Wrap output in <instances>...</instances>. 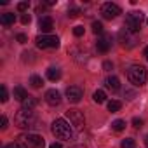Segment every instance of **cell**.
Returning <instances> with one entry per match:
<instances>
[{"label": "cell", "instance_id": "obj_1", "mask_svg": "<svg viewBox=\"0 0 148 148\" xmlns=\"http://www.w3.org/2000/svg\"><path fill=\"white\" fill-rule=\"evenodd\" d=\"M14 122H16V125L21 127V129H32V127H37V115H35L33 110L21 108V110L16 112Z\"/></svg>", "mask_w": 148, "mask_h": 148}, {"label": "cell", "instance_id": "obj_2", "mask_svg": "<svg viewBox=\"0 0 148 148\" xmlns=\"http://www.w3.org/2000/svg\"><path fill=\"white\" fill-rule=\"evenodd\" d=\"M16 145L19 148H44L45 141L42 136L38 134H32V132H23L16 138Z\"/></svg>", "mask_w": 148, "mask_h": 148}, {"label": "cell", "instance_id": "obj_3", "mask_svg": "<svg viewBox=\"0 0 148 148\" xmlns=\"http://www.w3.org/2000/svg\"><path fill=\"white\" fill-rule=\"evenodd\" d=\"M127 79L131 80V84H134L136 87H141L146 84V79H148V71L145 66L141 64H132L129 70H127Z\"/></svg>", "mask_w": 148, "mask_h": 148}, {"label": "cell", "instance_id": "obj_4", "mask_svg": "<svg viewBox=\"0 0 148 148\" xmlns=\"http://www.w3.org/2000/svg\"><path fill=\"white\" fill-rule=\"evenodd\" d=\"M52 134L58 139H71L73 136V129L71 125L64 120V119H56L52 122Z\"/></svg>", "mask_w": 148, "mask_h": 148}, {"label": "cell", "instance_id": "obj_5", "mask_svg": "<svg viewBox=\"0 0 148 148\" xmlns=\"http://www.w3.org/2000/svg\"><path fill=\"white\" fill-rule=\"evenodd\" d=\"M145 19V14L141 11H132L125 16V28L131 30L132 33H138L139 28H141V23Z\"/></svg>", "mask_w": 148, "mask_h": 148}, {"label": "cell", "instance_id": "obj_6", "mask_svg": "<svg viewBox=\"0 0 148 148\" xmlns=\"http://www.w3.org/2000/svg\"><path fill=\"white\" fill-rule=\"evenodd\" d=\"M66 119L70 120V125L71 129H75V131H82L84 125H86V119H84V113L77 108H71L66 112Z\"/></svg>", "mask_w": 148, "mask_h": 148}, {"label": "cell", "instance_id": "obj_7", "mask_svg": "<svg viewBox=\"0 0 148 148\" xmlns=\"http://www.w3.org/2000/svg\"><path fill=\"white\" fill-rule=\"evenodd\" d=\"M119 42L122 44V47L132 49V47L138 44V35L132 33L131 30H127V28L124 26V28H120V32H119Z\"/></svg>", "mask_w": 148, "mask_h": 148}, {"label": "cell", "instance_id": "obj_8", "mask_svg": "<svg viewBox=\"0 0 148 148\" xmlns=\"http://www.w3.org/2000/svg\"><path fill=\"white\" fill-rule=\"evenodd\" d=\"M35 44L40 49H58L59 47V38L52 37V35H38L35 38Z\"/></svg>", "mask_w": 148, "mask_h": 148}, {"label": "cell", "instance_id": "obj_9", "mask_svg": "<svg viewBox=\"0 0 148 148\" xmlns=\"http://www.w3.org/2000/svg\"><path fill=\"white\" fill-rule=\"evenodd\" d=\"M119 14H122V9H120L117 4L106 2V4L101 5V16H103L105 19H115Z\"/></svg>", "mask_w": 148, "mask_h": 148}, {"label": "cell", "instance_id": "obj_10", "mask_svg": "<svg viewBox=\"0 0 148 148\" xmlns=\"http://www.w3.org/2000/svg\"><path fill=\"white\" fill-rule=\"evenodd\" d=\"M82 96H84V91H82L79 86H70V87L66 89V98H68L70 103H75V105L80 103Z\"/></svg>", "mask_w": 148, "mask_h": 148}, {"label": "cell", "instance_id": "obj_11", "mask_svg": "<svg viewBox=\"0 0 148 148\" xmlns=\"http://www.w3.org/2000/svg\"><path fill=\"white\" fill-rule=\"evenodd\" d=\"M110 47H112V37L110 35H103V37H99L98 38V42H96V49H98V52H108L110 51Z\"/></svg>", "mask_w": 148, "mask_h": 148}, {"label": "cell", "instance_id": "obj_12", "mask_svg": "<svg viewBox=\"0 0 148 148\" xmlns=\"http://www.w3.org/2000/svg\"><path fill=\"white\" fill-rule=\"evenodd\" d=\"M44 98H45V103L51 105V106H58V105L61 103V94H59L56 89H49Z\"/></svg>", "mask_w": 148, "mask_h": 148}, {"label": "cell", "instance_id": "obj_13", "mask_svg": "<svg viewBox=\"0 0 148 148\" xmlns=\"http://www.w3.org/2000/svg\"><path fill=\"white\" fill-rule=\"evenodd\" d=\"M38 28H40L44 33H49V32L54 28V21H52V18H51V16H44V18H40Z\"/></svg>", "mask_w": 148, "mask_h": 148}, {"label": "cell", "instance_id": "obj_14", "mask_svg": "<svg viewBox=\"0 0 148 148\" xmlns=\"http://www.w3.org/2000/svg\"><path fill=\"white\" fill-rule=\"evenodd\" d=\"M105 84H106V87H108L112 92H117V91L120 89V80H119L117 77H108V79L105 80Z\"/></svg>", "mask_w": 148, "mask_h": 148}, {"label": "cell", "instance_id": "obj_15", "mask_svg": "<svg viewBox=\"0 0 148 148\" xmlns=\"http://www.w3.org/2000/svg\"><path fill=\"white\" fill-rule=\"evenodd\" d=\"M14 21H16V16H14L12 12H4L2 16H0V23H2V25H5V26H11V25H14Z\"/></svg>", "mask_w": 148, "mask_h": 148}, {"label": "cell", "instance_id": "obj_16", "mask_svg": "<svg viewBox=\"0 0 148 148\" xmlns=\"http://www.w3.org/2000/svg\"><path fill=\"white\" fill-rule=\"evenodd\" d=\"M47 79H49V80H52V82L59 80V79H61V70H59V68L51 66V68L47 70Z\"/></svg>", "mask_w": 148, "mask_h": 148}, {"label": "cell", "instance_id": "obj_17", "mask_svg": "<svg viewBox=\"0 0 148 148\" xmlns=\"http://www.w3.org/2000/svg\"><path fill=\"white\" fill-rule=\"evenodd\" d=\"M28 98V92L25 91V87H21V86H18V87H14V99H18V101H25Z\"/></svg>", "mask_w": 148, "mask_h": 148}, {"label": "cell", "instance_id": "obj_18", "mask_svg": "<svg viewBox=\"0 0 148 148\" xmlns=\"http://www.w3.org/2000/svg\"><path fill=\"white\" fill-rule=\"evenodd\" d=\"M92 99H94L98 105H101V103H105V101H106V92H105V91H101V89H98V91L94 92Z\"/></svg>", "mask_w": 148, "mask_h": 148}, {"label": "cell", "instance_id": "obj_19", "mask_svg": "<svg viewBox=\"0 0 148 148\" xmlns=\"http://www.w3.org/2000/svg\"><path fill=\"white\" fill-rule=\"evenodd\" d=\"M30 84H32V87L40 89V87L44 86V80H42V77H38V75H32V77H30Z\"/></svg>", "mask_w": 148, "mask_h": 148}, {"label": "cell", "instance_id": "obj_20", "mask_svg": "<svg viewBox=\"0 0 148 148\" xmlns=\"http://www.w3.org/2000/svg\"><path fill=\"white\" fill-rule=\"evenodd\" d=\"M120 108H122V103H120V101H117V99H112V101H108V110H110L112 113H117Z\"/></svg>", "mask_w": 148, "mask_h": 148}, {"label": "cell", "instance_id": "obj_21", "mask_svg": "<svg viewBox=\"0 0 148 148\" xmlns=\"http://www.w3.org/2000/svg\"><path fill=\"white\" fill-rule=\"evenodd\" d=\"M112 129H113V131H117V132L124 131V129H125V120H120V119L113 120V122H112Z\"/></svg>", "mask_w": 148, "mask_h": 148}, {"label": "cell", "instance_id": "obj_22", "mask_svg": "<svg viewBox=\"0 0 148 148\" xmlns=\"http://www.w3.org/2000/svg\"><path fill=\"white\" fill-rule=\"evenodd\" d=\"M37 106V99L35 98H32V96H28L25 101H23V108H28V110H33Z\"/></svg>", "mask_w": 148, "mask_h": 148}, {"label": "cell", "instance_id": "obj_23", "mask_svg": "<svg viewBox=\"0 0 148 148\" xmlns=\"http://www.w3.org/2000/svg\"><path fill=\"white\" fill-rule=\"evenodd\" d=\"M122 148H136V143H134V139H131V138H125V139H122V145H120Z\"/></svg>", "mask_w": 148, "mask_h": 148}, {"label": "cell", "instance_id": "obj_24", "mask_svg": "<svg viewBox=\"0 0 148 148\" xmlns=\"http://www.w3.org/2000/svg\"><path fill=\"white\" fill-rule=\"evenodd\" d=\"M9 99V94H7V87L5 86H2V87H0V101H2V103H5Z\"/></svg>", "mask_w": 148, "mask_h": 148}, {"label": "cell", "instance_id": "obj_25", "mask_svg": "<svg viewBox=\"0 0 148 148\" xmlns=\"http://www.w3.org/2000/svg\"><path fill=\"white\" fill-rule=\"evenodd\" d=\"M79 14H80V9H77V7H70L68 9V18H71V19L79 18Z\"/></svg>", "mask_w": 148, "mask_h": 148}, {"label": "cell", "instance_id": "obj_26", "mask_svg": "<svg viewBox=\"0 0 148 148\" xmlns=\"http://www.w3.org/2000/svg\"><path fill=\"white\" fill-rule=\"evenodd\" d=\"M92 32L98 35V33H103V25L99 23V21H94L92 23Z\"/></svg>", "mask_w": 148, "mask_h": 148}, {"label": "cell", "instance_id": "obj_27", "mask_svg": "<svg viewBox=\"0 0 148 148\" xmlns=\"http://www.w3.org/2000/svg\"><path fill=\"white\" fill-rule=\"evenodd\" d=\"M28 7H30V2H19V4H18V11H19V12L28 11Z\"/></svg>", "mask_w": 148, "mask_h": 148}, {"label": "cell", "instance_id": "obj_28", "mask_svg": "<svg viewBox=\"0 0 148 148\" xmlns=\"http://www.w3.org/2000/svg\"><path fill=\"white\" fill-rule=\"evenodd\" d=\"M73 35H75V37H82L84 35V26H75V28H73Z\"/></svg>", "mask_w": 148, "mask_h": 148}, {"label": "cell", "instance_id": "obj_29", "mask_svg": "<svg viewBox=\"0 0 148 148\" xmlns=\"http://www.w3.org/2000/svg\"><path fill=\"white\" fill-rule=\"evenodd\" d=\"M16 38H18V42H19V44H26V42H28V37H26L25 33H19Z\"/></svg>", "mask_w": 148, "mask_h": 148}, {"label": "cell", "instance_id": "obj_30", "mask_svg": "<svg viewBox=\"0 0 148 148\" xmlns=\"http://www.w3.org/2000/svg\"><path fill=\"white\" fill-rule=\"evenodd\" d=\"M103 70H105V71H112V70H113L112 61H105V63H103Z\"/></svg>", "mask_w": 148, "mask_h": 148}, {"label": "cell", "instance_id": "obj_31", "mask_svg": "<svg viewBox=\"0 0 148 148\" xmlns=\"http://www.w3.org/2000/svg\"><path fill=\"white\" fill-rule=\"evenodd\" d=\"M132 125L139 129V127L143 125V120H141V119H138V117H134V119H132Z\"/></svg>", "mask_w": 148, "mask_h": 148}, {"label": "cell", "instance_id": "obj_32", "mask_svg": "<svg viewBox=\"0 0 148 148\" xmlns=\"http://www.w3.org/2000/svg\"><path fill=\"white\" fill-rule=\"evenodd\" d=\"M30 21H32V16H30V14H23V18H21V23H23V25H28Z\"/></svg>", "mask_w": 148, "mask_h": 148}, {"label": "cell", "instance_id": "obj_33", "mask_svg": "<svg viewBox=\"0 0 148 148\" xmlns=\"http://www.w3.org/2000/svg\"><path fill=\"white\" fill-rule=\"evenodd\" d=\"M0 124H2V125H0V127H2V131L7 129V117H5V115H2V119H0Z\"/></svg>", "mask_w": 148, "mask_h": 148}, {"label": "cell", "instance_id": "obj_34", "mask_svg": "<svg viewBox=\"0 0 148 148\" xmlns=\"http://www.w3.org/2000/svg\"><path fill=\"white\" fill-rule=\"evenodd\" d=\"M49 148H63V145H61V143H52Z\"/></svg>", "mask_w": 148, "mask_h": 148}, {"label": "cell", "instance_id": "obj_35", "mask_svg": "<svg viewBox=\"0 0 148 148\" xmlns=\"http://www.w3.org/2000/svg\"><path fill=\"white\" fill-rule=\"evenodd\" d=\"M143 56H145V59L148 61V45H146V47L143 49Z\"/></svg>", "mask_w": 148, "mask_h": 148}, {"label": "cell", "instance_id": "obj_36", "mask_svg": "<svg viewBox=\"0 0 148 148\" xmlns=\"http://www.w3.org/2000/svg\"><path fill=\"white\" fill-rule=\"evenodd\" d=\"M145 145H146V146H148V134H146V136H145Z\"/></svg>", "mask_w": 148, "mask_h": 148}, {"label": "cell", "instance_id": "obj_37", "mask_svg": "<svg viewBox=\"0 0 148 148\" xmlns=\"http://www.w3.org/2000/svg\"><path fill=\"white\" fill-rule=\"evenodd\" d=\"M71 148H84V146H71Z\"/></svg>", "mask_w": 148, "mask_h": 148}, {"label": "cell", "instance_id": "obj_38", "mask_svg": "<svg viewBox=\"0 0 148 148\" xmlns=\"http://www.w3.org/2000/svg\"><path fill=\"white\" fill-rule=\"evenodd\" d=\"M146 25H148V19H146Z\"/></svg>", "mask_w": 148, "mask_h": 148}]
</instances>
